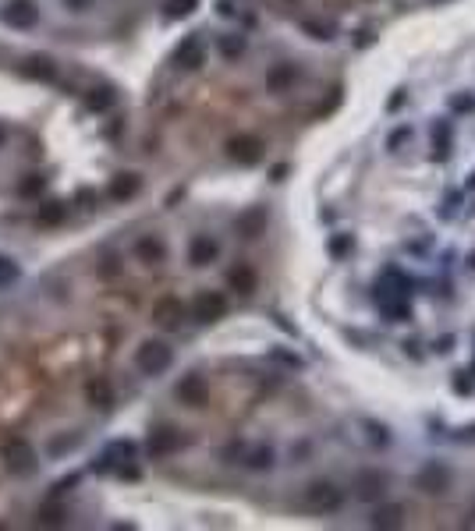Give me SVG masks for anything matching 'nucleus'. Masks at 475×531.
Listing matches in <instances>:
<instances>
[{
  "instance_id": "f257e3e1",
  "label": "nucleus",
  "mask_w": 475,
  "mask_h": 531,
  "mask_svg": "<svg viewBox=\"0 0 475 531\" xmlns=\"http://www.w3.org/2000/svg\"><path fill=\"white\" fill-rule=\"evenodd\" d=\"M170 362H174V354L163 340H142L135 351V365L142 376H163L170 369Z\"/></svg>"
},
{
  "instance_id": "f03ea898",
  "label": "nucleus",
  "mask_w": 475,
  "mask_h": 531,
  "mask_svg": "<svg viewBox=\"0 0 475 531\" xmlns=\"http://www.w3.org/2000/svg\"><path fill=\"white\" fill-rule=\"evenodd\" d=\"M341 503H344V492L334 482H312L302 492V506L312 513H334V510H341Z\"/></svg>"
},
{
  "instance_id": "7ed1b4c3",
  "label": "nucleus",
  "mask_w": 475,
  "mask_h": 531,
  "mask_svg": "<svg viewBox=\"0 0 475 531\" xmlns=\"http://www.w3.org/2000/svg\"><path fill=\"white\" fill-rule=\"evenodd\" d=\"M0 453H4V464H8L11 475H29L36 467V450L25 439H8Z\"/></svg>"
},
{
  "instance_id": "20e7f679",
  "label": "nucleus",
  "mask_w": 475,
  "mask_h": 531,
  "mask_svg": "<svg viewBox=\"0 0 475 531\" xmlns=\"http://www.w3.org/2000/svg\"><path fill=\"white\" fill-rule=\"evenodd\" d=\"M223 312H227V298L216 294V291H202V294L192 302L195 323H216V319H223Z\"/></svg>"
},
{
  "instance_id": "39448f33",
  "label": "nucleus",
  "mask_w": 475,
  "mask_h": 531,
  "mask_svg": "<svg viewBox=\"0 0 475 531\" xmlns=\"http://www.w3.org/2000/svg\"><path fill=\"white\" fill-rule=\"evenodd\" d=\"M227 156H230L234 163L252 167V163H259V160H263V142H259V138H252V135H238V138H230V142H227Z\"/></svg>"
},
{
  "instance_id": "423d86ee",
  "label": "nucleus",
  "mask_w": 475,
  "mask_h": 531,
  "mask_svg": "<svg viewBox=\"0 0 475 531\" xmlns=\"http://www.w3.org/2000/svg\"><path fill=\"white\" fill-rule=\"evenodd\" d=\"M174 393H177V400L188 404V407H206V400H209V386H206V379L195 376V372H188V376L177 383Z\"/></svg>"
},
{
  "instance_id": "0eeeda50",
  "label": "nucleus",
  "mask_w": 475,
  "mask_h": 531,
  "mask_svg": "<svg viewBox=\"0 0 475 531\" xmlns=\"http://www.w3.org/2000/svg\"><path fill=\"white\" fill-rule=\"evenodd\" d=\"M383 492H387V475H383V471H373V467L358 471V478H355V496H358L362 503H376Z\"/></svg>"
},
{
  "instance_id": "6e6552de",
  "label": "nucleus",
  "mask_w": 475,
  "mask_h": 531,
  "mask_svg": "<svg viewBox=\"0 0 475 531\" xmlns=\"http://www.w3.org/2000/svg\"><path fill=\"white\" fill-rule=\"evenodd\" d=\"M4 22L11 29H33L40 22V11H36L33 0H11V4L4 8Z\"/></svg>"
},
{
  "instance_id": "1a4fd4ad",
  "label": "nucleus",
  "mask_w": 475,
  "mask_h": 531,
  "mask_svg": "<svg viewBox=\"0 0 475 531\" xmlns=\"http://www.w3.org/2000/svg\"><path fill=\"white\" fill-rule=\"evenodd\" d=\"M146 450H149L153 460H163V457H170V453L181 450V432H174V429H156V432L149 436Z\"/></svg>"
},
{
  "instance_id": "9d476101",
  "label": "nucleus",
  "mask_w": 475,
  "mask_h": 531,
  "mask_svg": "<svg viewBox=\"0 0 475 531\" xmlns=\"http://www.w3.org/2000/svg\"><path fill=\"white\" fill-rule=\"evenodd\" d=\"M447 482H450V475H447L443 464H426V467H418V475H415V485H418L426 496H440V492L447 489Z\"/></svg>"
},
{
  "instance_id": "9b49d317",
  "label": "nucleus",
  "mask_w": 475,
  "mask_h": 531,
  "mask_svg": "<svg viewBox=\"0 0 475 531\" xmlns=\"http://www.w3.org/2000/svg\"><path fill=\"white\" fill-rule=\"evenodd\" d=\"M174 61H177V68H184V71H199V68L206 64V50H202V40H199V36H188V40H184V43L177 47Z\"/></svg>"
},
{
  "instance_id": "f8f14e48",
  "label": "nucleus",
  "mask_w": 475,
  "mask_h": 531,
  "mask_svg": "<svg viewBox=\"0 0 475 531\" xmlns=\"http://www.w3.org/2000/svg\"><path fill=\"white\" fill-rule=\"evenodd\" d=\"M153 319H156V326H163V330H177L181 319H184V305H181L177 298H160V302L153 305Z\"/></svg>"
},
{
  "instance_id": "ddd939ff",
  "label": "nucleus",
  "mask_w": 475,
  "mask_h": 531,
  "mask_svg": "<svg viewBox=\"0 0 475 531\" xmlns=\"http://www.w3.org/2000/svg\"><path fill=\"white\" fill-rule=\"evenodd\" d=\"M216 255H220V244L213 237H206V234L192 237V244H188V262L192 266H209Z\"/></svg>"
},
{
  "instance_id": "4468645a",
  "label": "nucleus",
  "mask_w": 475,
  "mask_h": 531,
  "mask_svg": "<svg viewBox=\"0 0 475 531\" xmlns=\"http://www.w3.org/2000/svg\"><path fill=\"white\" fill-rule=\"evenodd\" d=\"M295 78H298V68H295V64H274L270 75H266V89H270V93H288V89L295 85Z\"/></svg>"
},
{
  "instance_id": "2eb2a0df",
  "label": "nucleus",
  "mask_w": 475,
  "mask_h": 531,
  "mask_svg": "<svg viewBox=\"0 0 475 531\" xmlns=\"http://www.w3.org/2000/svg\"><path fill=\"white\" fill-rule=\"evenodd\" d=\"M139 188H142V177H139V174H117V177L110 181V198H117V202L135 198Z\"/></svg>"
},
{
  "instance_id": "dca6fc26",
  "label": "nucleus",
  "mask_w": 475,
  "mask_h": 531,
  "mask_svg": "<svg viewBox=\"0 0 475 531\" xmlns=\"http://www.w3.org/2000/svg\"><path fill=\"white\" fill-rule=\"evenodd\" d=\"M227 284L238 294H252L256 291V270H252V266H234V270L227 273Z\"/></svg>"
},
{
  "instance_id": "f3484780",
  "label": "nucleus",
  "mask_w": 475,
  "mask_h": 531,
  "mask_svg": "<svg viewBox=\"0 0 475 531\" xmlns=\"http://www.w3.org/2000/svg\"><path fill=\"white\" fill-rule=\"evenodd\" d=\"M86 397H89L93 407H110L114 404V390H110V383L103 376H96V379L86 383Z\"/></svg>"
},
{
  "instance_id": "a211bd4d",
  "label": "nucleus",
  "mask_w": 475,
  "mask_h": 531,
  "mask_svg": "<svg viewBox=\"0 0 475 531\" xmlns=\"http://www.w3.org/2000/svg\"><path fill=\"white\" fill-rule=\"evenodd\" d=\"M242 464L252 471H266V467H274V450L270 446H249V450H242Z\"/></svg>"
},
{
  "instance_id": "6ab92c4d",
  "label": "nucleus",
  "mask_w": 475,
  "mask_h": 531,
  "mask_svg": "<svg viewBox=\"0 0 475 531\" xmlns=\"http://www.w3.org/2000/svg\"><path fill=\"white\" fill-rule=\"evenodd\" d=\"M238 230H242L245 237H259L266 230V209H249L242 220H238Z\"/></svg>"
},
{
  "instance_id": "aec40b11",
  "label": "nucleus",
  "mask_w": 475,
  "mask_h": 531,
  "mask_svg": "<svg viewBox=\"0 0 475 531\" xmlns=\"http://www.w3.org/2000/svg\"><path fill=\"white\" fill-rule=\"evenodd\" d=\"M135 251H139V258H142V262H149V266L167 258V248H163V241H160V237H142V241L135 244Z\"/></svg>"
},
{
  "instance_id": "412c9836",
  "label": "nucleus",
  "mask_w": 475,
  "mask_h": 531,
  "mask_svg": "<svg viewBox=\"0 0 475 531\" xmlns=\"http://www.w3.org/2000/svg\"><path fill=\"white\" fill-rule=\"evenodd\" d=\"M68 220V205L64 202H47V205H40V223L43 227H61Z\"/></svg>"
},
{
  "instance_id": "4be33fe9",
  "label": "nucleus",
  "mask_w": 475,
  "mask_h": 531,
  "mask_svg": "<svg viewBox=\"0 0 475 531\" xmlns=\"http://www.w3.org/2000/svg\"><path fill=\"white\" fill-rule=\"evenodd\" d=\"M404 524V510L401 506H380L373 513V527H401Z\"/></svg>"
},
{
  "instance_id": "5701e85b",
  "label": "nucleus",
  "mask_w": 475,
  "mask_h": 531,
  "mask_svg": "<svg viewBox=\"0 0 475 531\" xmlns=\"http://www.w3.org/2000/svg\"><path fill=\"white\" fill-rule=\"evenodd\" d=\"M36 520H40L43 527H61V524L68 520V510H64V506H54V503H50V506H43V510L36 513Z\"/></svg>"
},
{
  "instance_id": "b1692460",
  "label": "nucleus",
  "mask_w": 475,
  "mask_h": 531,
  "mask_svg": "<svg viewBox=\"0 0 475 531\" xmlns=\"http://www.w3.org/2000/svg\"><path fill=\"white\" fill-rule=\"evenodd\" d=\"M86 107H89V110H96V114L110 110V107H114V89H93V93H89V100H86Z\"/></svg>"
},
{
  "instance_id": "393cba45",
  "label": "nucleus",
  "mask_w": 475,
  "mask_h": 531,
  "mask_svg": "<svg viewBox=\"0 0 475 531\" xmlns=\"http://www.w3.org/2000/svg\"><path fill=\"white\" fill-rule=\"evenodd\" d=\"M220 54H223L227 61L242 57V54H245V36H220Z\"/></svg>"
},
{
  "instance_id": "a878e982",
  "label": "nucleus",
  "mask_w": 475,
  "mask_h": 531,
  "mask_svg": "<svg viewBox=\"0 0 475 531\" xmlns=\"http://www.w3.org/2000/svg\"><path fill=\"white\" fill-rule=\"evenodd\" d=\"M25 75H29V78H43V82H50V78H54V64H50L47 57H33V61L25 64Z\"/></svg>"
},
{
  "instance_id": "bb28decb",
  "label": "nucleus",
  "mask_w": 475,
  "mask_h": 531,
  "mask_svg": "<svg viewBox=\"0 0 475 531\" xmlns=\"http://www.w3.org/2000/svg\"><path fill=\"white\" fill-rule=\"evenodd\" d=\"M199 8V0H167V15L170 18H188Z\"/></svg>"
},
{
  "instance_id": "cd10ccee",
  "label": "nucleus",
  "mask_w": 475,
  "mask_h": 531,
  "mask_svg": "<svg viewBox=\"0 0 475 531\" xmlns=\"http://www.w3.org/2000/svg\"><path fill=\"white\" fill-rule=\"evenodd\" d=\"M43 184H47V181H43L40 174H29V177L18 184V195H22V198H33V195H40V191H43Z\"/></svg>"
},
{
  "instance_id": "c85d7f7f",
  "label": "nucleus",
  "mask_w": 475,
  "mask_h": 531,
  "mask_svg": "<svg viewBox=\"0 0 475 531\" xmlns=\"http://www.w3.org/2000/svg\"><path fill=\"white\" fill-rule=\"evenodd\" d=\"M114 457H117V460H131V457H135V446H131V443H114V446L107 450V460H114Z\"/></svg>"
},
{
  "instance_id": "c756f323",
  "label": "nucleus",
  "mask_w": 475,
  "mask_h": 531,
  "mask_svg": "<svg viewBox=\"0 0 475 531\" xmlns=\"http://www.w3.org/2000/svg\"><path fill=\"white\" fill-rule=\"evenodd\" d=\"M305 32H312L316 40H330V36H334V25H323V22H305Z\"/></svg>"
},
{
  "instance_id": "7c9ffc66",
  "label": "nucleus",
  "mask_w": 475,
  "mask_h": 531,
  "mask_svg": "<svg viewBox=\"0 0 475 531\" xmlns=\"http://www.w3.org/2000/svg\"><path fill=\"white\" fill-rule=\"evenodd\" d=\"M18 277V270H15V266L8 262V258H0V287H4V284H11Z\"/></svg>"
},
{
  "instance_id": "2f4dec72",
  "label": "nucleus",
  "mask_w": 475,
  "mask_h": 531,
  "mask_svg": "<svg viewBox=\"0 0 475 531\" xmlns=\"http://www.w3.org/2000/svg\"><path fill=\"white\" fill-rule=\"evenodd\" d=\"M330 251H334V255H344V251H348V237H334Z\"/></svg>"
},
{
  "instance_id": "473e14b6",
  "label": "nucleus",
  "mask_w": 475,
  "mask_h": 531,
  "mask_svg": "<svg viewBox=\"0 0 475 531\" xmlns=\"http://www.w3.org/2000/svg\"><path fill=\"white\" fill-rule=\"evenodd\" d=\"M436 347H440V351H450V347H454V337H440Z\"/></svg>"
},
{
  "instance_id": "72a5a7b5",
  "label": "nucleus",
  "mask_w": 475,
  "mask_h": 531,
  "mask_svg": "<svg viewBox=\"0 0 475 531\" xmlns=\"http://www.w3.org/2000/svg\"><path fill=\"white\" fill-rule=\"evenodd\" d=\"M216 8H220V15H234V8H230V0H220V4H216Z\"/></svg>"
},
{
  "instance_id": "f704fd0d",
  "label": "nucleus",
  "mask_w": 475,
  "mask_h": 531,
  "mask_svg": "<svg viewBox=\"0 0 475 531\" xmlns=\"http://www.w3.org/2000/svg\"><path fill=\"white\" fill-rule=\"evenodd\" d=\"M471 262H475V255H471Z\"/></svg>"
}]
</instances>
